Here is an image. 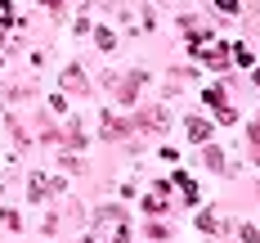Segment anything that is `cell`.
Returning a JSON list of instances; mask_svg holds the SVG:
<instances>
[{"instance_id":"1","label":"cell","mask_w":260,"mask_h":243,"mask_svg":"<svg viewBox=\"0 0 260 243\" xmlns=\"http://www.w3.org/2000/svg\"><path fill=\"white\" fill-rule=\"evenodd\" d=\"M94 221L108 230V239H112V243H126V239H130V230H126V212H117V207H104Z\"/></svg>"},{"instance_id":"2","label":"cell","mask_w":260,"mask_h":243,"mask_svg":"<svg viewBox=\"0 0 260 243\" xmlns=\"http://www.w3.org/2000/svg\"><path fill=\"white\" fill-rule=\"evenodd\" d=\"M50 189L58 194V180H50V176H31V198H50Z\"/></svg>"},{"instance_id":"3","label":"cell","mask_w":260,"mask_h":243,"mask_svg":"<svg viewBox=\"0 0 260 243\" xmlns=\"http://www.w3.org/2000/svg\"><path fill=\"white\" fill-rule=\"evenodd\" d=\"M202 59H207L211 68H224V63H229V45H211V50L202 54Z\"/></svg>"},{"instance_id":"4","label":"cell","mask_w":260,"mask_h":243,"mask_svg":"<svg viewBox=\"0 0 260 243\" xmlns=\"http://www.w3.org/2000/svg\"><path fill=\"white\" fill-rule=\"evenodd\" d=\"M207 135H211V122H202V117H193V122H188V140H198V144H202Z\"/></svg>"},{"instance_id":"5","label":"cell","mask_w":260,"mask_h":243,"mask_svg":"<svg viewBox=\"0 0 260 243\" xmlns=\"http://www.w3.org/2000/svg\"><path fill=\"white\" fill-rule=\"evenodd\" d=\"M215 225H220V216H215V212H202V216H198V230H215Z\"/></svg>"},{"instance_id":"6","label":"cell","mask_w":260,"mask_h":243,"mask_svg":"<svg viewBox=\"0 0 260 243\" xmlns=\"http://www.w3.org/2000/svg\"><path fill=\"white\" fill-rule=\"evenodd\" d=\"M68 90H90V86H85V77H81L77 68H72V72H68Z\"/></svg>"},{"instance_id":"7","label":"cell","mask_w":260,"mask_h":243,"mask_svg":"<svg viewBox=\"0 0 260 243\" xmlns=\"http://www.w3.org/2000/svg\"><path fill=\"white\" fill-rule=\"evenodd\" d=\"M207 162L215 167V171H220V167H224V153H220V149H207Z\"/></svg>"},{"instance_id":"8","label":"cell","mask_w":260,"mask_h":243,"mask_svg":"<svg viewBox=\"0 0 260 243\" xmlns=\"http://www.w3.org/2000/svg\"><path fill=\"white\" fill-rule=\"evenodd\" d=\"M242 243H260V234L251 230V225H242Z\"/></svg>"},{"instance_id":"9","label":"cell","mask_w":260,"mask_h":243,"mask_svg":"<svg viewBox=\"0 0 260 243\" xmlns=\"http://www.w3.org/2000/svg\"><path fill=\"white\" fill-rule=\"evenodd\" d=\"M215 5H220L224 14H238V0H215Z\"/></svg>"}]
</instances>
